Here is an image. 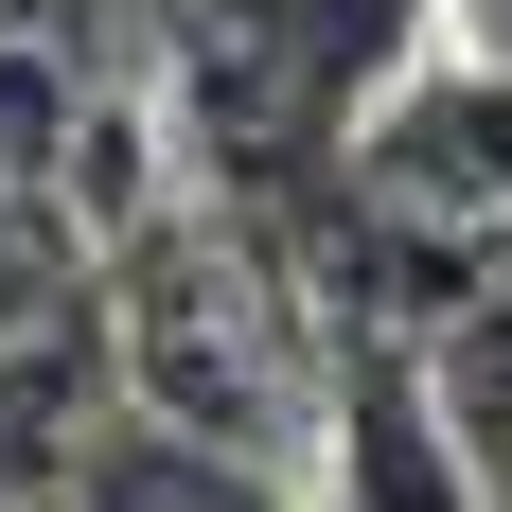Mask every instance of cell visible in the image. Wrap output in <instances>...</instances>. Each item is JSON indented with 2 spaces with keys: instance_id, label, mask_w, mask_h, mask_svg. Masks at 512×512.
<instances>
[{
  "instance_id": "cell-1",
  "label": "cell",
  "mask_w": 512,
  "mask_h": 512,
  "mask_svg": "<svg viewBox=\"0 0 512 512\" xmlns=\"http://www.w3.org/2000/svg\"><path fill=\"white\" fill-rule=\"evenodd\" d=\"M336 495H354V512H495L477 460H460V424H442V389L389 371V354L336 389Z\"/></svg>"
},
{
  "instance_id": "cell-3",
  "label": "cell",
  "mask_w": 512,
  "mask_h": 512,
  "mask_svg": "<svg viewBox=\"0 0 512 512\" xmlns=\"http://www.w3.org/2000/svg\"><path fill=\"white\" fill-rule=\"evenodd\" d=\"M424 389H442V424H460V460H477V495L512 512V301H477L460 336H442V371H424Z\"/></svg>"
},
{
  "instance_id": "cell-2",
  "label": "cell",
  "mask_w": 512,
  "mask_h": 512,
  "mask_svg": "<svg viewBox=\"0 0 512 512\" xmlns=\"http://www.w3.org/2000/svg\"><path fill=\"white\" fill-rule=\"evenodd\" d=\"M53 424H89V336H71V318L0 336V495L53 477Z\"/></svg>"
},
{
  "instance_id": "cell-4",
  "label": "cell",
  "mask_w": 512,
  "mask_h": 512,
  "mask_svg": "<svg viewBox=\"0 0 512 512\" xmlns=\"http://www.w3.org/2000/svg\"><path fill=\"white\" fill-rule=\"evenodd\" d=\"M460 18V71H512V0H442Z\"/></svg>"
}]
</instances>
